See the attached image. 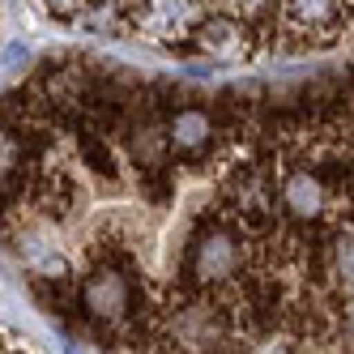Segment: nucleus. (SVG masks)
<instances>
[{
	"label": "nucleus",
	"instance_id": "2",
	"mask_svg": "<svg viewBox=\"0 0 354 354\" xmlns=\"http://www.w3.org/2000/svg\"><path fill=\"white\" fill-rule=\"evenodd\" d=\"M52 26L171 60L257 64L342 47L350 0H30Z\"/></svg>",
	"mask_w": 354,
	"mask_h": 354
},
{
	"label": "nucleus",
	"instance_id": "1",
	"mask_svg": "<svg viewBox=\"0 0 354 354\" xmlns=\"http://www.w3.org/2000/svg\"><path fill=\"white\" fill-rule=\"evenodd\" d=\"M346 82L188 86L86 52L0 94V239L107 354L337 346Z\"/></svg>",
	"mask_w": 354,
	"mask_h": 354
}]
</instances>
